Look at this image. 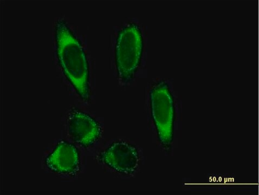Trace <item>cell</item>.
Listing matches in <instances>:
<instances>
[{
    "label": "cell",
    "mask_w": 259,
    "mask_h": 195,
    "mask_svg": "<svg viewBox=\"0 0 259 195\" xmlns=\"http://www.w3.org/2000/svg\"><path fill=\"white\" fill-rule=\"evenodd\" d=\"M68 131L72 139L83 148L93 146L102 136V127L92 117L73 109L68 118Z\"/></svg>",
    "instance_id": "5"
},
{
    "label": "cell",
    "mask_w": 259,
    "mask_h": 195,
    "mask_svg": "<svg viewBox=\"0 0 259 195\" xmlns=\"http://www.w3.org/2000/svg\"><path fill=\"white\" fill-rule=\"evenodd\" d=\"M143 40L140 27L132 23L119 32L116 46V66L118 76L124 84L134 77L140 65Z\"/></svg>",
    "instance_id": "2"
},
{
    "label": "cell",
    "mask_w": 259,
    "mask_h": 195,
    "mask_svg": "<svg viewBox=\"0 0 259 195\" xmlns=\"http://www.w3.org/2000/svg\"><path fill=\"white\" fill-rule=\"evenodd\" d=\"M48 168L56 173L74 175L79 171L80 157L78 149L64 140L60 141L46 159Z\"/></svg>",
    "instance_id": "6"
},
{
    "label": "cell",
    "mask_w": 259,
    "mask_h": 195,
    "mask_svg": "<svg viewBox=\"0 0 259 195\" xmlns=\"http://www.w3.org/2000/svg\"><path fill=\"white\" fill-rule=\"evenodd\" d=\"M151 102L160 140L164 144L169 145L172 140L174 108L169 87L165 82H159L152 89Z\"/></svg>",
    "instance_id": "3"
},
{
    "label": "cell",
    "mask_w": 259,
    "mask_h": 195,
    "mask_svg": "<svg viewBox=\"0 0 259 195\" xmlns=\"http://www.w3.org/2000/svg\"><path fill=\"white\" fill-rule=\"evenodd\" d=\"M99 160L120 174L132 175L138 166L139 154L133 145L123 141L114 142L99 156Z\"/></svg>",
    "instance_id": "4"
},
{
    "label": "cell",
    "mask_w": 259,
    "mask_h": 195,
    "mask_svg": "<svg viewBox=\"0 0 259 195\" xmlns=\"http://www.w3.org/2000/svg\"><path fill=\"white\" fill-rule=\"evenodd\" d=\"M57 54L67 79L82 100H90L89 70L84 51L63 20L56 27Z\"/></svg>",
    "instance_id": "1"
}]
</instances>
